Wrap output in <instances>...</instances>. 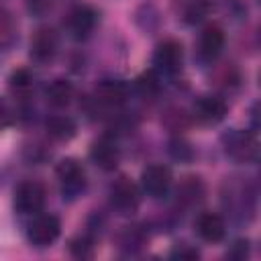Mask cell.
Instances as JSON below:
<instances>
[{
  "mask_svg": "<svg viewBox=\"0 0 261 261\" xmlns=\"http://www.w3.org/2000/svg\"><path fill=\"white\" fill-rule=\"evenodd\" d=\"M220 145L224 155L234 163H255L259 155V145L255 130L247 128H230L220 137Z\"/></svg>",
  "mask_w": 261,
  "mask_h": 261,
  "instance_id": "6da1fadb",
  "label": "cell"
},
{
  "mask_svg": "<svg viewBox=\"0 0 261 261\" xmlns=\"http://www.w3.org/2000/svg\"><path fill=\"white\" fill-rule=\"evenodd\" d=\"M55 175H57V181H59V190H61L63 200H75L88 188L86 169H84V165L75 157L61 159L55 165Z\"/></svg>",
  "mask_w": 261,
  "mask_h": 261,
  "instance_id": "7a4b0ae2",
  "label": "cell"
},
{
  "mask_svg": "<svg viewBox=\"0 0 261 261\" xmlns=\"http://www.w3.org/2000/svg\"><path fill=\"white\" fill-rule=\"evenodd\" d=\"M24 234H27V241L33 247L47 249V247H51L59 239V234H61V220L55 214H49V212L41 210V212L29 216Z\"/></svg>",
  "mask_w": 261,
  "mask_h": 261,
  "instance_id": "3957f363",
  "label": "cell"
},
{
  "mask_svg": "<svg viewBox=\"0 0 261 261\" xmlns=\"http://www.w3.org/2000/svg\"><path fill=\"white\" fill-rule=\"evenodd\" d=\"M141 188L126 175H120L114 179L108 188V200L112 210H116L122 216H130L139 210L141 206Z\"/></svg>",
  "mask_w": 261,
  "mask_h": 261,
  "instance_id": "277c9868",
  "label": "cell"
},
{
  "mask_svg": "<svg viewBox=\"0 0 261 261\" xmlns=\"http://www.w3.org/2000/svg\"><path fill=\"white\" fill-rule=\"evenodd\" d=\"M45 202H47L45 186L37 179H24L14 190L12 204L20 216H33V214L41 212L45 208Z\"/></svg>",
  "mask_w": 261,
  "mask_h": 261,
  "instance_id": "5b68a950",
  "label": "cell"
},
{
  "mask_svg": "<svg viewBox=\"0 0 261 261\" xmlns=\"http://www.w3.org/2000/svg\"><path fill=\"white\" fill-rule=\"evenodd\" d=\"M173 184V175L171 169L163 163H151L141 171V179H139V188L145 196H149L151 200H163L167 198L169 190Z\"/></svg>",
  "mask_w": 261,
  "mask_h": 261,
  "instance_id": "8992f818",
  "label": "cell"
},
{
  "mask_svg": "<svg viewBox=\"0 0 261 261\" xmlns=\"http://www.w3.org/2000/svg\"><path fill=\"white\" fill-rule=\"evenodd\" d=\"M184 67V45L177 39H163L153 51V69L159 75H175Z\"/></svg>",
  "mask_w": 261,
  "mask_h": 261,
  "instance_id": "52a82bcc",
  "label": "cell"
},
{
  "mask_svg": "<svg viewBox=\"0 0 261 261\" xmlns=\"http://www.w3.org/2000/svg\"><path fill=\"white\" fill-rule=\"evenodd\" d=\"M98 24V10L90 4H75L65 18V27L71 39L86 41Z\"/></svg>",
  "mask_w": 261,
  "mask_h": 261,
  "instance_id": "ba28073f",
  "label": "cell"
},
{
  "mask_svg": "<svg viewBox=\"0 0 261 261\" xmlns=\"http://www.w3.org/2000/svg\"><path fill=\"white\" fill-rule=\"evenodd\" d=\"M224 43H226V35H224V29L216 22H210L206 24L200 35H198V43H196V55L202 63H212L220 57L222 49H224Z\"/></svg>",
  "mask_w": 261,
  "mask_h": 261,
  "instance_id": "9c48e42d",
  "label": "cell"
},
{
  "mask_svg": "<svg viewBox=\"0 0 261 261\" xmlns=\"http://www.w3.org/2000/svg\"><path fill=\"white\" fill-rule=\"evenodd\" d=\"M130 84L120 77H104L94 88V100L108 108H118L130 98Z\"/></svg>",
  "mask_w": 261,
  "mask_h": 261,
  "instance_id": "30bf717a",
  "label": "cell"
},
{
  "mask_svg": "<svg viewBox=\"0 0 261 261\" xmlns=\"http://www.w3.org/2000/svg\"><path fill=\"white\" fill-rule=\"evenodd\" d=\"M90 161L100 171H114L120 163V147L112 135L98 137L90 147Z\"/></svg>",
  "mask_w": 261,
  "mask_h": 261,
  "instance_id": "8fae6325",
  "label": "cell"
},
{
  "mask_svg": "<svg viewBox=\"0 0 261 261\" xmlns=\"http://www.w3.org/2000/svg\"><path fill=\"white\" fill-rule=\"evenodd\" d=\"M228 114V104L224 98L220 96H214V94H208V96H200L194 106H192V116L200 122V124H218L226 118Z\"/></svg>",
  "mask_w": 261,
  "mask_h": 261,
  "instance_id": "7c38bea8",
  "label": "cell"
},
{
  "mask_svg": "<svg viewBox=\"0 0 261 261\" xmlns=\"http://www.w3.org/2000/svg\"><path fill=\"white\" fill-rule=\"evenodd\" d=\"M59 51V39H57V33L49 27H41L35 31V35L31 37V59L39 65H45V63H51L55 59Z\"/></svg>",
  "mask_w": 261,
  "mask_h": 261,
  "instance_id": "4fadbf2b",
  "label": "cell"
},
{
  "mask_svg": "<svg viewBox=\"0 0 261 261\" xmlns=\"http://www.w3.org/2000/svg\"><path fill=\"white\" fill-rule=\"evenodd\" d=\"M194 232L204 243H220L226 237V222L218 212H200L194 220Z\"/></svg>",
  "mask_w": 261,
  "mask_h": 261,
  "instance_id": "5bb4252c",
  "label": "cell"
},
{
  "mask_svg": "<svg viewBox=\"0 0 261 261\" xmlns=\"http://www.w3.org/2000/svg\"><path fill=\"white\" fill-rule=\"evenodd\" d=\"M116 243L122 255H137L147 247L149 232L141 224H128V226H122V230L116 237Z\"/></svg>",
  "mask_w": 261,
  "mask_h": 261,
  "instance_id": "9a60e30c",
  "label": "cell"
},
{
  "mask_svg": "<svg viewBox=\"0 0 261 261\" xmlns=\"http://www.w3.org/2000/svg\"><path fill=\"white\" fill-rule=\"evenodd\" d=\"M73 94H75L73 84L69 80H65V77H55L45 88V100L53 108H65V106H69L71 100H73Z\"/></svg>",
  "mask_w": 261,
  "mask_h": 261,
  "instance_id": "2e32d148",
  "label": "cell"
},
{
  "mask_svg": "<svg viewBox=\"0 0 261 261\" xmlns=\"http://www.w3.org/2000/svg\"><path fill=\"white\" fill-rule=\"evenodd\" d=\"M45 130L53 141H69L77 133V124L67 114H51L45 120Z\"/></svg>",
  "mask_w": 261,
  "mask_h": 261,
  "instance_id": "e0dca14e",
  "label": "cell"
},
{
  "mask_svg": "<svg viewBox=\"0 0 261 261\" xmlns=\"http://www.w3.org/2000/svg\"><path fill=\"white\" fill-rule=\"evenodd\" d=\"M8 88H10V92H12L14 98L24 100V98H29V96L33 94V90H35V77H33V73H31L27 67H18V69H14V71L10 73V77H8Z\"/></svg>",
  "mask_w": 261,
  "mask_h": 261,
  "instance_id": "ac0fdd59",
  "label": "cell"
},
{
  "mask_svg": "<svg viewBox=\"0 0 261 261\" xmlns=\"http://www.w3.org/2000/svg\"><path fill=\"white\" fill-rule=\"evenodd\" d=\"M206 188L200 177H186L177 188V202L184 206H194L204 200Z\"/></svg>",
  "mask_w": 261,
  "mask_h": 261,
  "instance_id": "d6986e66",
  "label": "cell"
},
{
  "mask_svg": "<svg viewBox=\"0 0 261 261\" xmlns=\"http://www.w3.org/2000/svg\"><path fill=\"white\" fill-rule=\"evenodd\" d=\"M133 90L143 98H153L161 90V75L155 69H147L133 82Z\"/></svg>",
  "mask_w": 261,
  "mask_h": 261,
  "instance_id": "ffe728a7",
  "label": "cell"
},
{
  "mask_svg": "<svg viewBox=\"0 0 261 261\" xmlns=\"http://www.w3.org/2000/svg\"><path fill=\"white\" fill-rule=\"evenodd\" d=\"M67 251L75 259H92L94 257V251H96V239L90 232L77 234V237H73L67 243Z\"/></svg>",
  "mask_w": 261,
  "mask_h": 261,
  "instance_id": "44dd1931",
  "label": "cell"
},
{
  "mask_svg": "<svg viewBox=\"0 0 261 261\" xmlns=\"http://www.w3.org/2000/svg\"><path fill=\"white\" fill-rule=\"evenodd\" d=\"M167 155L177 163H190L194 159V147L184 137H173L167 143Z\"/></svg>",
  "mask_w": 261,
  "mask_h": 261,
  "instance_id": "7402d4cb",
  "label": "cell"
},
{
  "mask_svg": "<svg viewBox=\"0 0 261 261\" xmlns=\"http://www.w3.org/2000/svg\"><path fill=\"white\" fill-rule=\"evenodd\" d=\"M249 253H251V243H249L247 239H237V241L230 245L226 257L232 259V261H245V259L249 257Z\"/></svg>",
  "mask_w": 261,
  "mask_h": 261,
  "instance_id": "603a6c76",
  "label": "cell"
},
{
  "mask_svg": "<svg viewBox=\"0 0 261 261\" xmlns=\"http://www.w3.org/2000/svg\"><path fill=\"white\" fill-rule=\"evenodd\" d=\"M169 257H171V259H181V261H194V259L200 257V251H198L196 247L188 245V243H179V245H175V247L171 249Z\"/></svg>",
  "mask_w": 261,
  "mask_h": 261,
  "instance_id": "cb8c5ba5",
  "label": "cell"
},
{
  "mask_svg": "<svg viewBox=\"0 0 261 261\" xmlns=\"http://www.w3.org/2000/svg\"><path fill=\"white\" fill-rule=\"evenodd\" d=\"M12 120H14V114H12L10 106H8V102L4 98H0V133L6 130L12 124Z\"/></svg>",
  "mask_w": 261,
  "mask_h": 261,
  "instance_id": "d4e9b609",
  "label": "cell"
},
{
  "mask_svg": "<svg viewBox=\"0 0 261 261\" xmlns=\"http://www.w3.org/2000/svg\"><path fill=\"white\" fill-rule=\"evenodd\" d=\"M27 4H29V12L37 16H43L51 8V0H27Z\"/></svg>",
  "mask_w": 261,
  "mask_h": 261,
  "instance_id": "484cf974",
  "label": "cell"
},
{
  "mask_svg": "<svg viewBox=\"0 0 261 261\" xmlns=\"http://www.w3.org/2000/svg\"><path fill=\"white\" fill-rule=\"evenodd\" d=\"M204 4H206V8H210V6H214V4H218V2H222V0H202Z\"/></svg>",
  "mask_w": 261,
  "mask_h": 261,
  "instance_id": "4316f807",
  "label": "cell"
}]
</instances>
